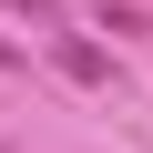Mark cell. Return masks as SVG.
<instances>
[{
  "instance_id": "obj_3",
  "label": "cell",
  "mask_w": 153,
  "mask_h": 153,
  "mask_svg": "<svg viewBox=\"0 0 153 153\" xmlns=\"http://www.w3.org/2000/svg\"><path fill=\"white\" fill-rule=\"evenodd\" d=\"M0 153H10V143H0Z\"/></svg>"
},
{
  "instance_id": "obj_2",
  "label": "cell",
  "mask_w": 153,
  "mask_h": 153,
  "mask_svg": "<svg viewBox=\"0 0 153 153\" xmlns=\"http://www.w3.org/2000/svg\"><path fill=\"white\" fill-rule=\"evenodd\" d=\"M0 71H21V41H10V31H0Z\"/></svg>"
},
{
  "instance_id": "obj_1",
  "label": "cell",
  "mask_w": 153,
  "mask_h": 153,
  "mask_svg": "<svg viewBox=\"0 0 153 153\" xmlns=\"http://www.w3.org/2000/svg\"><path fill=\"white\" fill-rule=\"evenodd\" d=\"M51 71L82 82V92H102V82H112V51H102L92 31H51Z\"/></svg>"
}]
</instances>
